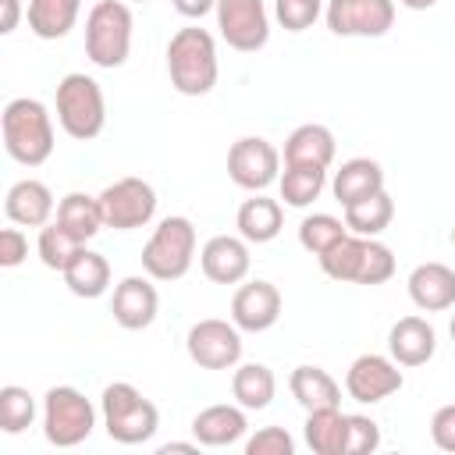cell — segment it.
Returning a JSON list of instances; mask_svg holds the SVG:
<instances>
[{"label": "cell", "instance_id": "obj_43", "mask_svg": "<svg viewBox=\"0 0 455 455\" xmlns=\"http://www.w3.org/2000/svg\"><path fill=\"white\" fill-rule=\"evenodd\" d=\"M171 4L181 18H203V14L217 11V0H171Z\"/></svg>", "mask_w": 455, "mask_h": 455}, {"label": "cell", "instance_id": "obj_25", "mask_svg": "<svg viewBox=\"0 0 455 455\" xmlns=\"http://www.w3.org/2000/svg\"><path fill=\"white\" fill-rule=\"evenodd\" d=\"M64 284L78 299H100L110 288V263L103 252L82 249L68 267H64Z\"/></svg>", "mask_w": 455, "mask_h": 455}, {"label": "cell", "instance_id": "obj_42", "mask_svg": "<svg viewBox=\"0 0 455 455\" xmlns=\"http://www.w3.org/2000/svg\"><path fill=\"white\" fill-rule=\"evenodd\" d=\"M21 21V0H0V36H11Z\"/></svg>", "mask_w": 455, "mask_h": 455}, {"label": "cell", "instance_id": "obj_20", "mask_svg": "<svg viewBox=\"0 0 455 455\" xmlns=\"http://www.w3.org/2000/svg\"><path fill=\"white\" fill-rule=\"evenodd\" d=\"M245 430H249V419L238 402L235 405H206L192 419V434L203 448H228V444L242 441Z\"/></svg>", "mask_w": 455, "mask_h": 455}, {"label": "cell", "instance_id": "obj_6", "mask_svg": "<svg viewBox=\"0 0 455 455\" xmlns=\"http://www.w3.org/2000/svg\"><path fill=\"white\" fill-rule=\"evenodd\" d=\"M196 259V228L188 217H164L142 245V270L153 281H181Z\"/></svg>", "mask_w": 455, "mask_h": 455}, {"label": "cell", "instance_id": "obj_3", "mask_svg": "<svg viewBox=\"0 0 455 455\" xmlns=\"http://www.w3.org/2000/svg\"><path fill=\"white\" fill-rule=\"evenodd\" d=\"M100 416H103L110 441H117V444H146L160 427L156 405L128 380H114L103 387Z\"/></svg>", "mask_w": 455, "mask_h": 455}, {"label": "cell", "instance_id": "obj_10", "mask_svg": "<svg viewBox=\"0 0 455 455\" xmlns=\"http://www.w3.org/2000/svg\"><path fill=\"white\" fill-rule=\"evenodd\" d=\"M220 39L238 53H256L270 39V14L263 0H217Z\"/></svg>", "mask_w": 455, "mask_h": 455}, {"label": "cell", "instance_id": "obj_22", "mask_svg": "<svg viewBox=\"0 0 455 455\" xmlns=\"http://www.w3.org/2000/svg\"><path fill=\"white\" fill-rule=\"evenodd\" d=\"M284 164L291 167H320L327 171L331 160H334V135L327 124H299L288 139H284V153H281Z\"/></svg>", "mask_w": 455, "mask_h": 455}, {"label": "cell", "instance_id": "obj_29", "mask_svg": "<svg viewBox=\"0 0 455 455\" xmlns=\"http://www.w3.org/2000/svg\"><path fill=\"white\" fill-rule=\"evenodd\" d=\"M274 391H277V377L263 363H242L231 377V395L242 409H267L274 402Z\"/></svg>", "mask_w": 455, "mask_h": 455}, {"label": "cell", "instance_id": "obj_12", "mask_svg": "<svg viewBox=\"0 0 455 455\" xmlns=\"http://www.w3.org/2000/svg\"><path fill=\"white\" fill-rule=\"evenodd\" d=\"M323 18L334 36L377 39L395 25V0H327Z\"/></svg>", "mask_w": 455, "mask_h": 455}, {"label": "cell", "instance_id": "obj_35", "mask_svg": "<svg viewBox=\"0 0 455 455\" xmlns=\"http://www.w3.org/2000/svg\"><path fill=\"white\" fill-rule=\"evenodd\" d=\"M36 419V398L21 384H4L0 387V430L4 434H21Z\"/></svg>", "mask_w": 455, "mask_h": 455}, {"label": "cell", "instance_id": "obj_26", "mask_svg": "<svg viewBox=\"0 0 455 455\" xmlns=\"http://www.w3.org/2000/svg\"><path fill=\"white\" fill-rule=\"evenodd\" d=\"M82 14V0H28V28L39 39H64Z\"/></svg>", "mask_w": 455, "mask_h": 455}, {"label": "cell", "instance_id": "obj_24", "mask_svg": "<svg viewBox=\"0 0 455 455\" xmlns=\"http://www.w3.org/2000/svg\"><path fill=\"white\" fill-rule=\"evenodd\" d=\"M288 387H291V398L313 412V409H338L341 405V384L320 370V366H295L291 377H288Z\"/></svg>", "mask_w": 455, "mask_h": 455}, {"label": "cell", "instance_id": "obj_16", "mask_svg": "<svg viewBox=\"0 0 455 455\" xmlns=\"http://www.w3.org/2000/svg\"><path fill=\"white\" fill-rule=\"evenodd\" d=\"M156 309H160V295L153 288L149 277H124L114 284V299H110V313L117 320V327L124 331H142L156 320Z\"/></svg>", "mask_w": 455, "mask_h": 455}, {"label": "cell", "instance_id": "obj_48", "mask_svg": "<svg viewBox=\"0 0 455 455\" xmlns=\"http://www.w3.org/2000/svg\"><path fill=\"white\" fill-rule=\"evenodd\" d=\"M132 4H149V0H132Z\"/></svg>", "mask_w": 455, "mask_h": 455}, {"label": "cell", "instance_id": "obj_34", "mask_svg": "<svg viewBox=\"0 0 455 455\" xmlns=\"http://www.w3.org/2000/svg\"><path fill=\"white\" fill-rule=\"evenodd\" d=\"M348 235V228H345V220H338L334 213H309V217H302V224H299V245L306 249V252H313V256H323L338 238H345Z\"/></svg>", "mask_w": 455, "mask_h": 455}, {"label": "cell", "instance_id": "obj_38", "mask_svg": "<svg viewBox=\"0 0 455 455\" xmlns=\"http://www.w3.org/2000/svg\"><path fill=\"white\" fill-rule=\"evenodd\" d=\"M377 448H380V427L370 416L352 412L348 430H345V455H370Z\"/></svg>", "mask_w": 455, "mask_h": 455}, {"label": "cell", "instance_id": "obj_46", "mask_svg": "<svg viewBox=\"0 0 455 455\" xmlns=\"http://www.w3.org/2000/svg\"><path fill=\"white\" fill-rule=\"evenodd\" d=\"M448 331H451V341H455V313H451V323H448Z\"/></svg>", "mask_w": 455, "mask_h": 455}, {"label": "cell", "instance_id": "obj_33", "mask_svg": "<svg viewBox=\"0 0 455 455\" xmlns=\"http://www.w3.org/2000/svg\"><path fill=\"white\" fill-rule=\"evenodd\" d=\"M82 249H85V242H78V238H75L68 228H60L57 220H53V224H46V228H39L36 252H39L43 267H50V270H60V274H64V267H68Z\"/></svg>", "mask_w": 455, "mask_h": 455}, {"label": "cell", "instance_id": "obj_9", "mask_svg": "<svg viewBox=\"0 0 455 455\" xmlns=\"http://www.w3.org/2000/svg\"><path fill=\"white\" fill-rule=\"evenodd\" d=\"M185 348L199 370H231L242 359V334H238L235 320L228 323V320L206 316V320L188 327Z\"/></svg>", "mask_w": 455, "mask_h": 455}, {"label": "cell", "instance_id": "obj_17", "mask_svg": "<svg viewBox=\"0 0 455 455\" xmlns=\"http://www.w3.org/2000/svg\"><path fill=\"white\" fill-rule=\"evenodd\" d=\"M4 213L11 224H21V228H46L50 217L57 213V203H53V192L39 181V178H21L7 188L4 196Z\"/></svg>", "mask_w": 455, "mask_h": 455}, {"label": "cell", "instance_id": "obj_30", "mask_svg": "<svg viewBox=\"0 0 455 455\" xmlns=\"http://www.w3.org/2000/svg\"><path fill=\"white\" fill-rule=\"evenodd\" d=\"M366 242L363 235H345L338 238L320 259V270L331 277V281H341V284H359V270H363V256H366Z\"/></svg>", "mask_w": 455, "mask_h": 455}, {"label": "cell", "instance_id": "obj_41", "mask_svg": "<svg viewBox=\"0 0 455 455\" xmlns=\"http://www.w3.org/2000/svg\"><path fill=\"white\" fill-rule=\"evenodd\" d=\"M430 437L441 451H455V402L451 405H441L434 416H430Z\"/></svg>", "mask_w": 455, "mask_h": 455}, {"label": "cell", "instance_id": "obj_47", "mask_svg": "<svg viewBox=\"0 0 455 455\" xmlns=\"http://www.w3.org/2000/svg\"><path fill=\"white\" fill-rule=\"evenodd\" d=\"M451 245H455V228H451Z\"/></svg>", "mask_w": 455, "mask_h": 455}, {"label": "cell", "instance_id": "obj_19", "mask_svg": "<svg viewBox=\"0 0 455 455\" xmlns=\"http://www.w3.org/2000/svg\"><path fill=\"white\" fill-rule=\"evenodd\" d=\"M409 299L416 309L423 313H441V309H451L455 306V270L430 259V263H419L412 274H409Z\"/></svg>", "mask_w": 455, "mask_h": 455}, {"label": "cell", "instance_id": "obj_1", "mask_svg": "<svg viewBox=\"0 0 455 455\" xmlns=\"http://www.w3.org/2000/svg\"><path fill=\"white\" fill-rule=\"evenodd\" d=\"M0 132H4L7 156L21 167H39L53 153V117H50L46 103H39L32 96H18L4 107Z\"/></svg>", "mask_w": 455, "mask_h": 455}, {"label": "cell", "instance_id": "obj_5", "mask_svg": "<svg viewBox=\"0 0 455 455\" xmlns=\"http://www.w3.org/2000/svg\"><path fill=\"white\" fill-rule=\"evenodd\" d=\"M57 121L60 128L78 139V142H89L103 132L107 124V100H103V89L96 78L82 75V71H71L57 82Z\"/></svg>", "mask_w": 455, "mask_h": 455}, {"label": "cell", "instance_id": "obj_18", "mask_svg": "<svg viewBox=\"0 0 455 455\" xmlns=\"http://www.w3.org/2000/svg\"><path fill=\"white\" fill-rule=\"evenodd\" d=\"M387 352L398 366H423L437 352V331L423 316H402L387 331Z\"/></svg>", "mask_w": 455, "mask_h": 455}, {"label": "cell", "instance_id": "obj_39", "mask_svg": "<svg viewBox=\"0 0 455 455\" xmlns=\"http://www.w3.org/2000/svg\"><path fill=\"white\" fill-rule=\"evenodd\" d=\"M245 455H295V441L284 427H263L245 441Z\"/></svg>", "mask_w": 455, "mask_h": 455}, {"label": "cell", "instance_id": "obj_8", "mask_svg": "<svg viewBox=\"0 0 455 455\" xmlns=\"http://www.w3.org/2000/svg\"><path fill=\"white\" fill-rule=\"evenodd\" d=\"M103 224L114 231H135L146 228L156 213V192L142 178H117L100 192Z\"/></svg>", "mask_w": 455, "mask_h": 455}, {"label": "cell", "instance_id": "obj_4", "mask_svg": "<svg viewBox=\"0 0 455 455\" xmlns=\"http://www.w3.org/2000/svg\"><path fill=\"white\" fill-rule=\"evenodd\" d=\"M132 7L124 0H96L85 18V57L96 68H121L132 53Z\"/></svg>", "mask_w": 455, "mask_h": 455}, {"label": "cell", "instance_id": "obj_21", "mask_svg": "<svg viewBox=\"0 0 455 455\" xmlns=\"http://www.w3.org/2000/svg\"><path fill=\"white\" fill-rule=\"evenodd\" d=\"M331 192L341 206H352V203H363L377 192H384V171L377 160L370 156H352L345 160L338 171H334V181H331Z\"/></svg>", "mask_w": 455, "mask_h": 455}, {"label": "cell", "instance_id": "obj_36", "mask_svg": "<svg viewBox=\"0 0 455 455\" xmlns=\"http://www.w3.org/2000/svg\"><path fill=\"white\" fill-rule=\"evenodd\" d=\"M323 14L320 0H274V18L284 32H306Z\"/></svg>", "mask_w": 455, "mask_h": 455}, {"label": "cell", "instance_id": "obj_45", "mask_svg": "<svg viewBox=\"0 0 455 455\" xmlns=\"http://www.w3.org/2000/svg\"><path fill=\"white\" fill-rule=\"evenodd\" d=\"M402 7H409V11H430L437 0H398Z\"/></svg>", "mask_w": 455, "mask_h": 455}, {"label": "cell", "instance_id": "obj_31", "mask_svg": "<svg viewBox=\"0 0 455 455\" xmlns=\"http://www.w3.org/2000/svg\"><path fill=\"white\" fill-rule=\"evenodd\" d=\"M391 220H395V203L387 192H377L363 203L345 206V228L363 238H377L384 228H391Z\"/></svg>", "mask_w": 455, "mask_h": 455}, {"label": "cell", "instance_id": "obj_14", "mask_svg": "<svg viewBox=\"0 0 455 455\" xmlns=\"http://www.w3.org/2000/svg\"><path fill=\"white\" fill-rule=\"evenodd\" d=\"M277 316H281V291L270 281H249L231 299V320L238 331H249V334L270 331Z\"/></svg>", "mask_w": 455, "mask_h": 455}, {"label": "cell", "instance_id": "obj_40", "mask_svg": "<svg viewBox=\"0 0 455 455\" xmlns=\"http://www.w3.org/2000/svg\"><path fill=\"white\" fill-rule=\"evenodd\" d=\"M25 256H28V238H25V231H21V228H4V231H0V267L11 270V267H18V263H25Z\"/></svg>", "mask_w": 455, "mask_h": 455}, {"label": "cell", "instance_id": "obj_44", "mask_svg": "<svg viewBox=\"0 0 455 455\" xmlns=\"http://www.w3.org/2000/svg\"><path fill=\"white\" fill-rule=\"evenodd\" d=\"M171 451H199V441H167V444H160V455H171Z\"/></svg>", "mask_w": 455, "mask_h": 455}, {"label": "cell", "instance_id": "obj_32", "mask_svg": "<svg viewBox=\"0 0 455 455\" xmlns=\"http://www.w3.org/2000/svg\"><path fill=\"white\" fill-rule=\"evenodd\" d=\"M277 185H281V199H284L288 206H299V210H302V206H309V203L320 199V192H323V185H327V171L284 164V174L277 178Z\"/></svg>", "mask_w": 455, "mask_h": 455}, {"label": "cell", "instance_id": "obj_7", "mask_svg": "<svg viewBox=\"0 0 455 455\" xmlns=\"http://www.w3.org/2000/svg\"><path fill=\"white\" fill-rule=\"evenodd\" d=\"M92 427H96V409L78 387L57 384L43 395V437L53 448H75L89 441Z\"/></svg>", "mask_w": 455, "mask_h": 455}, {"label": "cell", "instance_id": "obj_37", "mask_svg": "<svg viewBox=\"0 0 455 455\" xmlns=\"http://www.w3.org/2000/svg\"><path fill=\"white\" fill-rule=\"evenodd\" d=\"M391 277H395V252L384 242L370 238L366 256H363V270H359V284H384Z\"/></svg>", "mask_w": 455, "mask_h": 455}, {"label": "cell", "instance_id": "obj_23", "mask_svg": "<svg viewBox=\"0 0 455 455\" xmlns=\"http://www.w3.org/2000/svg\"><path fill=\"white\" fill-rule=\"evenodd\" d=\"M281 224H284L281 203L270 199V196H263V192H256L252 199H245V203L238 206V217H235L238 235H242L245 242H256V245L274 242V238L281 235Z\"/></svg>", "mask_w": 455, "mask_h": 455}, {"label": "cell", "instance_id": "obj_28", "mask_svg": "<svg viewBox=\"0 0 455 455\" xmlns=\"http://www.w3.org/2000/svg\"><path fill=\"white\" fill-rule=\"evenodd\" d=\"M345 430H348V416L338 409H313L306 412V444L316 455H345Z\"/></svg>", "mask_w": 455, "mask_h": 455}, {"label": "cell", "instance_id": "obj_27", "mask_svg": "<svg viewBox=\"0 0 455 455\" xmlns=\"http://www.w3.org/2000/svg\"><path fill=\"white\" fill-rule=\"evenodd\" d=\"M57 224L68 228L78 242H89L100 235L103 224V210H100V196H85V192H68L57 203Z\"/></svg>", "mask_w": 455, "mask_h": 455}, {"label": "cell", "instance_id": "obj_2", "mask_svg": "<svg viewBox=\"0 0 455 455\" xmlns=\"http://www.w3.org/2000/svg\"><path fill=\"white\" fill-rule=\"evenodd\" d=\"M167 75L181 96H206L220 75L213 36L199 25L178 28L167 43Z\"/></svg>", "mask_w": 455, "mask_h": 455}, {"label": "cell", "instance_id": "obj_11", "mask_svg": "<svg viewBox=\"0 0 455 455\" xmlns=\"http://www.w3.org/2000/svg\"><path fill=\"white\" fill-rule=\"evenodd\" d=\"M228 178L238 188L263 192L267 185H274L281 178V153H277V146L259 139V135H245V139L231 142V149H228Z\"/></svg>", "mask_w": 455, "mask_h": 455}, {"label": "cell", "instance_id": "obj_13", "mask_svg": "<svg viewBox=\"0 0 455 455\" xmlns=\"http://www.w3.org/2000/svg\"><path fill=\"white\" fill-rule=\"evenodd\" d=\"M405 384L398 363L391 355H377V352H363L359 359H352L348 373H345V391L348 398L363 402V405H373V402H384L387 395H395L398 387Z\"/></svg>", "mask_w": 455, "mask_h": 455}, {"label": "cell", "instance_id": "obj_15", "mask_svg": "<svg viewBox=\"0 0 455 455\" xmlns=\"http://www.w3.org/2000/svg\"><path fill=\"white\" fill-rule=\"evenodd\" d=\"M199 267L213 284H238L252 267L249 242L242 235H213L199 249Z\"/></svg>", "mask_w": 455, "mask_h": 455}]
</instances>
